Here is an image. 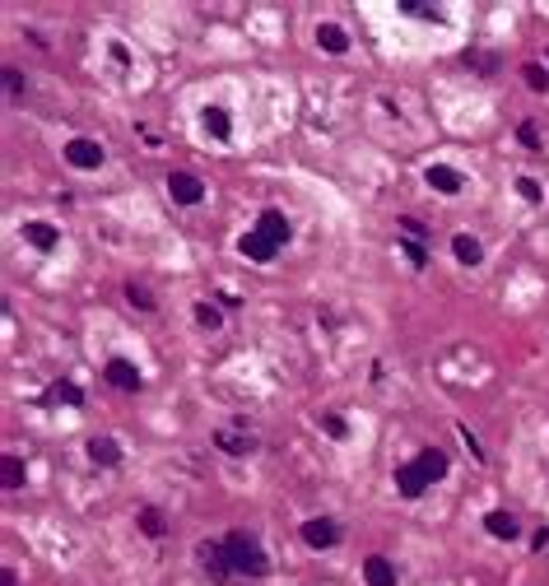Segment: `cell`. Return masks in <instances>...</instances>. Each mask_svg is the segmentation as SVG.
<instances>
[{
  "label": "cell",
  "mask_w": 549,
  "mask_h": 586,
  "mask_svg": "<svg viewBox=\"0 0 549 586\" xmlns=\"http://www.w3.org/2000/svg\"><path fill=\"white\" fill-rule=\"evenodd\" d=\"M517 191H521V196H526V201H540V186H535L531 177H521V182H517Z\"/></svg>",
  "instance_id": "28"
},
{
  "label": "cell",
  "mask_w": 549,
  "mask_h": 586,
  "mask_svg": "<svg viewBox=\"0 0 549 586\" xmlns=\"http://www.w3.org/2000/svg\"><path fill=\"white\" fill-rule=\"evenodd\" d=\"M405 251H409V261H414V265H424V261H428V256H424V247H419V242H405Z\"/></svg>",
  "instance_id": "30"
},
{
  "label": "cell",
  "mask_w": 549,
  "mask_h": 586,
  "mask_svg": "<svg viewBox=\"0 0 549 586\" xmlns=\"http://www.w3.org/2000/svg\"><path fill=\"white\" fill-rule=\"evenodd\" d=\"M108 382L117 386V391H140V368L126 363V358H112V363H108Z\"/></svg>",
  "instance_id": "9"
},
{
  "label": "cell",
  "mask_w": 549,
  "mask_h": 586,
  "mask_svg": "<svg viewBox=\"0 0 549 586\" xmlns=\"http://www.w3.org/2000/svg\"><path fill=\"white\" fill-rule=\"evenodd\" d=\"M363 577H368V586H396V563L382 554H368L363 558Z\"/></svg>",
  "instance_id": "7"
},
{
  "label": "cell",
  "mask_w": 549,
  "mask_h": 586,
  "mask_svg": "<svg viewBox=\"0 0 549 586\" xmlns=\"http://www.w3.org/2000/svg\"><path fill=\"white\" fill-rule=\"evenodd\" d=\"M256 233H261V237H266L270 247L280 251L284 242H289V219H284L280 210H266V215H261V224H256Z\"/></svg>",
  "instance_id": "5"
},
{
  "label": "cell",
  "mask_w": 549,
  "mask_h": 586,
  "mask_svg": "<svg viewBox=\"0 0 549 586\" xmlns=\"http://www.w3.org/2000/svg\"><path fill=\"white\" fill-rule=\"evenodd\" d=\"M521 79H526L535 93H545V89H549V75H545V70H540L535 61H531V65H521Z\"/></svg>",
  "instance_id": "22"
},
{
  "label": "cell",
  "mask_w": 549,
  "mask_h": 586,
  "mask_svg": "<svg viewBox=\"0 0 549 586\" xmlns=\"http://www.w3.org/2000/svg\"><path fill=\"white\" fill-rule=\"evenodd\" d=\"M303 540L312 544V549H330V544H340V526L326 521V517H321V521H307L303 526Z\"/></svg>",
  "instance_id": "6"
},
{
  "label": "cell",
  "mask_w": 549,
  "mask_h": 586,
  "mask_svg": "<svg viewBox=\"0 0 549 586\" xmlns=\"http://www.w3.org/2000/svg\"><path fill=\"white\" fill-rule=\"evenodd\" d=\"M201 568L210 572L214 582H228V577H233V563H228V549H223V544H210V540L201 544Z\"/></svg>",
  "instance_id": "3"
},
{
  "label": "cell",
  "mask_w": 549,
  "mask_h": 586,
  "mask_svg": "<svg viewBox=\"0 0 549 586\" xmlns=\"http://www.w3.org/2000/svg\"><path fill=\"white\" fill-rule=\"evenodd\" d=\"M201 126H205V131H210L214 140H228V131H233V126H228V112H223V108H214V103H210V108L201 112Z\"/></svg>",
  "instance_id": "12"
},
{
  "label": "cell",
  "mask_w": 549,
  "mask_h": 586,
  "mask_svg": "<svg viewBox=\"0 0 549 586\" xmlns=\"http://www.w3.org/2000/svg\"><path fill=\"white\" fill-rule=\"evenodd\" d=\"M0 470H5V489H19V484H24V461L5 456V465H0Z\"/></svg>",
  "instance_id": "24"
},
{
  "label": "cell",
  "mask_w": 549,
  "mask_h": 586,
  "mask_svg": "<svg viewBox=\"0 0 549 586\" xmlns=\"http://www.w3.org/2000/svg\"><path fill=\"white\" fill-rule=\"evenodd\" d=\"M126 303H130V308H140V312H154V293L140 289V284H126Z\"/></svg>",
  "instance_id": "20"
},
{
  "label": "cell",
  "mask_w": 549,
  "mask_h": 586,
  "mask_svg": "<svg viewBox=\"0 0 549 586\" xmlns=\"http://www.w3.org/2000/svg\"><path fill=\"white\" fill-rule=\"evenodd\" d=\"M237 251H242L247 261H270V256H275V247H270V242L261 237V233H247V237L237 242Z\"/></svg>",
  "instance_id": "15"
},
{
  "label": "cell",
  "mask_w": 549,
  "mask_h": 586,
  "mask_svg": "<svg viewBox=\"0 0 549 586\" xmlns=\"http://www.w3.org/2000/svg\"><path fill=\"white\" fill-rule=\"evenodd\" d=\"M47 396H51V401H61V405H79V386L75 382H56Z\"/></svg>",
  "instance_id": "23"
},
{
  "label": "cell",
  "mask_w": 549,
  "mask_h": 586,
  "mask_svg": "<svg viewBox=\"0 0 549 586\" xmlns=\"http://www.w3.org/2000/svg\"><path fill=\"white\" fill-rule=\"evenodd\" d=\"M168 196L177 205H201L205 201V182L196 172H168Z\"/></svg>",
  "instance_id": "2"
},
{
  "label": "cell",
  "mask_w": 549,
  "mask_h": 586,
  "mask_svg": "<svg viewBox=\"0 0 549 586\" xmlns=\"http://www.w3.org/2000/svg\"><path fill=\"white\" fill-rule=\"evenodd\" d=\"M65 158H70L75 168H98V163H103V144L79 135V140H70V144H65Z\"/></svg>",
  "instance_id": "4"
},
{
  "label": "cell",
  "mask_w": 549,
  "mask_h": 586,
  "mask_svg": "<svg viewBox=\"0 0 549 586\" xmlns=\"http://www.w3.org/2000/svg\"><path fill=\"white\" fill-rule=\"evenodd\" d=\"M214 447L228 451V456H247V451H256V437H242V433H219V437H214Z\"/></svg>",
  "instance_id": "16"
},
{
  "label": "cell",
  "mask_w": 549,
  "mask_h": 586,
  "mask_svg": "<svg viewBox=\"0 0 549 586\" xmlns=\"http://www.w3.org/2000/svg\"><path fill=\"white\" fill-rule=\"evenodd\" d=\"M396 489H400L405 498H419V494L428 489V479L419 475V465L409 461V465H400V470H396Z\"/></svg>",
  "instance_id": "10"
},
{
  "label": "cell",
  "mask_w": 549,
  "mask_h": 586,
  "mask_svg": "<svg viewBox=\"0 0 549 586\" xmlns=\"http://www.w3.org/2000/svg\"><path fill=\"white\" fill-rule=\"evenodd\" d=\"M196 321H201L205 330H219V326H223V317H219L214 308H210V303H201V308H196Z\"/></svg>",
  "instance_id": "25"
},
{
  "label": "cell",
  "mask_w": 549,
  "mask_h": 586,
  "mask_svg": "<svg viewBox=\"0 0 549 586\" xmlns=\"http://www.w3.org/2000/svg\"><path fill=\"white\" fill-rule=\"evenodd\" d=\"M223 549H228V563H233V572H247V577H266V554H261V544L251 540L247 530H233L228 540H223Z\"/></svg>",
  "instance_id": "1"
},
{
  "label": "cell",
  "mask_w": 549,
  "mask_h": 586,
  "mask_svg": "<svg viewBox=\"0 0 549 586\" xmlns=\"http://www.w3.org/2000/svg\"><path fill=\"white\" fill-rule=\"evenodd\" d=\"M424 177H428V186H438V191H447V196L461 191V177H456V168H447V163H433Z\"/></svg>",
  "instance_id": "11"
},
{
  "label": "cell",
  "mask_w": 549,
  "mask_h": 586,
  "mask_svg": "<svg viewBox=\"0 0 549 586\" xmlns=\"http://www.w3.org/2000/svg\"><path fill=\"white\" fill-rule=\"evenodd\" d=\"M24 242H33L37 251H56V247H61V233L51 228V224H37V219H28V224H24Z\"/></svg>",
  "instance_id": "8"
},
{
  "label": "cell",
  "mask_w": 549,
  "mask_h": 586,
  "mask_svg": "<svg viewBox=\"0 0 549 586\" xmlns=\"http://www.w3.org/2000/svg\"><path fill=\"white\" fill-rule=\"evenodd\" d=\"M0 586H19V577H15V572H5V577H0Z\"/></svg>",
  "instance_id": "31"
},
{
  "label": "cell",
  "mask_w": 549,
  "mask_h": 586,
  "mask_svg": "<svg viewBox=\"0 0 549 586\" xmlns=\"http://www.w3.org/2000/svg\"><path fill=\"white\" fill-rule=\"evenodd\" d=\"M452 251H456V261H466V265H480V256H484L471 233H456V237H452Z\"/></svg>",
  "instance_id": "19"
},
{
  "label": "cell",
  "mask_w": 549,
  "mask_h": 586,
  "mask_svg": "<svg viewBox=\"0 0 549 586\" xmlns=\"http://www.w3.org/2000/svg\"><path fill=\"white\" fill-rule=\"evenodd\" d=\"M484 526H489V535H498V540H512V535H517V517H512V512H489L484 517Z\"/></svg>",
  "instance_id": "14"
},
{
  "label": "cell",
  "mask_w": 549,
  "mask_h": 586,
  "mask_svg": "<svg viewBox=\"0 0 549 586\" xmlns=\"http://www.w3.org/2000/svg\"><path fill=\"white\" fill-rule=\"evenodd\" d=\"M89 456H94L98 465H117L121 461V447H117L112 437H89Z\"/></svg>",
  "instance_id": "18"
},
{
  "label": "cell",
  "mask_w": 549,
  "mask_h": 586,
  "mask_svg": "<svg viewBox=\"0 0 549 586\" xmlns=\"http://www.w3.org/2000/svg\"><path fill=\"white\" fill-rule=\"evenodd\" d=\"M316 42L326 47V51H335V56H340V51H349V37H345V28H340V24H321V28H316Z\"/></svg>",
  "instance_id": "17"
},
{
  "label": "cell",
  "mask_w": 549,
  "mask_h": 586,
  "mask_svg": "<svg viewBox=\"0 0 549 586\" xmlns=\"http://www.w3.org/2000/svg\"><path fill=\"white\" fill-rule=\"evenodd\" d=\"M321 428H326L330 437H345V433H349V428H345V419H340V415H321Z\"/></svg>",
  "instance_id": "26"
},
{
  "label": "cell",
  "mask_w": 549,
  "mask_h": 586,
  "mask_svg": "<svg viewBox=\"0 0 549 586\" xmlns=\"http://www.w3.org/2000/svg\"><path fill=\"white\" fill-rule=\"evenodd\" d=\"M140 530H144V535H163V530H168V521L158 517V508H144V512H140Z\"/></svg>",
  "instance_id": "21"
},
{
  "label": "cell",
  "mask_w": 549,
  "mask_h": 586,
  "mask_svg": "<svg viewBox=\"0 0 549 586\" xmlns=\"http://www.w3.org/2000/svg\"><path fill=\"white\" fill-rule=\"evenodd\" d=\"M414 465H419V475H424L428 484H438V479L447 475V451H424Z\"/></svg>",
  "instance_id": "13"
},
{
  "label": "cell",
  "mask_w": 549,
  "mask_h": 586,
  "mask_svg": "<svg viewBox=\"0 0 549 586\" xmlns=\"http://www.w3.org/2000/svg\"><path fill=\"white\" fill-rule=\"evenodd\" d=\"M5 89H10V98H19V93H24V79H19L15 65H5Z\"/></svg>",
  "instance_id": "27"
},
{
  "label": "cell",
  "mask_w": 549,
  "mask_h": 586,
  "mask_svg": "<svg viewBox=\"0 0 549 586\" xmlns=\"http://www.w3.org/2000/svg\"><path fill=\"white\" fill-rule=\"evenodd\" d=\"M521 140H526V144H531V149H540V131H535V126H531V122L521 126Z\"/></svg>",
  "instance_id": "29"
}]
</instances>
